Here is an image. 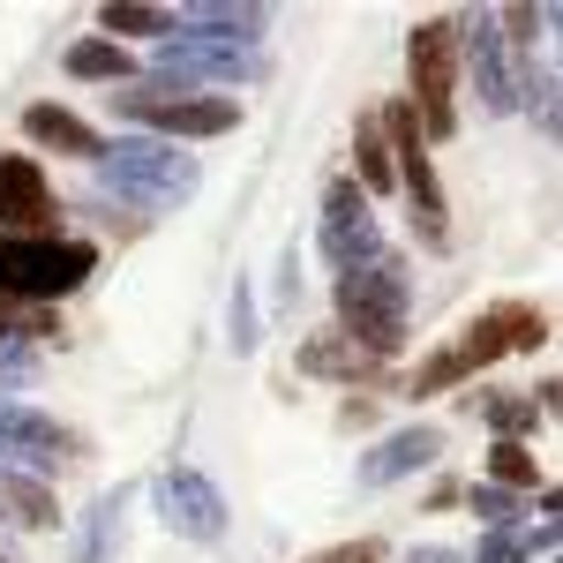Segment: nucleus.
Returning <instances> with one entry per match:
<instances>
[{
    "label": "nucleus",
    "mask_w": 563,
    "mask_h": 563,
    "mask_svg": "<svg viewBox=\"0 0 563 563\" xmlns=\"http://www.w3.org/2000/svg\"><path fill=\"white\" fill-rule=\"evenodd\" d=\"M316 249L331 271H361L368 256H384V225H376V203L353 188V174H339L323 188V211H316Z\"/></svg>",
    "instance_id": "obj_8"
},
{
    "label": "nucleus",
    "mask_w": 563,
    "mask_h": 563,
    "mask_svg": "<svg viewBox=\"0 0 563 563\" xmlns=\"http://www.w3.org/2000/svg\"><path fill=\"white\" fill-rule=\"evenodd\" d=\"M533 346H549V308H533V301H488L474 323H459L429 361H413V376L398 384V398H413V406H421V398H435V390L474 384L481 368H496L504 353H533Z\"/></svg>",
    "instance_id": "obj_1"
},
{
    "label": "nucleus",
    "mask_w": 563,
    "mask_h": 563,
    "mask_svg": "<svg viewBox=\"0 0 563 563\" xmlns=\"http://www.w3.org/2000/svg\"><path fill=\"white\" fill-rule=\"evenodd\" d=\"M98 188L129 196L143 211H174V203H188L203 188V166L188 151H174V143H158V135H129V143L98 151Z\"/></svg>",
    "instance_id": "obj_5"
},
{
    "label": "nucleus",
    "mask_w": 563,
    "mask_h": 563,
    "mask_svg": "<svg viewBox=\"0 0 563 563\" xmlns=\"http://www.w3.org/2000/svg\"><path fill=\"white\" fill-rule=\"evenodd\" d=\"M331 301H339V339L368 353L384 368L390 353L406 346V308H413V263L406 256H368L361 271H339L331 278Z\"/></svg>",
    "instance_id": "obj_2"
},
{
    "label": "nucleus",
    "mask_w": 563,
    "mask_h": 563,
    "mask_svg": "<svg viewBox=\"0 0 563 563\" xmlns=\"http://www.w3.org/2000/svg\"><path fill=\"white\" fill-rule=\"evenodd\" d=\"M443 459V429H429V421H413V429H390L376 451H361V466H353V481L361 488H390V481L421 474V466H435Z\"/></svg>",
    "instance_id": "obj_13"
},
{
    "label": "nucleus",
    "mask_w": 563,
    "mask_h": 563,
    "mask_svg": "<svg viewBox=\"0 0 563 563\" xmlns=\"http://www.w3.org/2000/svg\"><path fill=\"white\" fill-rule=\"evenodd\" d=\"M23 135H31V143H45V151H60V158H84V166H98V151H106V135L90 129L84 113L53 106V98L23 106Z\"/></svg>",
    "instance_id": "obj_16"
},
{
    "label": "nucleus",
    "mask_w": 563,
    "mask_h": 563,
    "mask_svg": "<svg viewBox=\"0 0 563 563\" xmlns=\"http://www.w3.org/2000/svg\"><path fill=\"white\" fill-rule=\"evenodd\" d=\"M98 31L121 45V38H174V8H143V0H106L98 8Z\"/></svg>",
    "instance_id": "obj_20"
},
{
    "label": "nucleus",
    "mask_w": 563,
    "mask_h": 563,
    "mask_svg": "<svg viewBox=\"0 0 563 563\" xmlns=\"http://www.w3.org/2000/svg\"><path fill=\"white\" fill-rule=\"evenodd\" d=\"M533 549L549 556L556 549V519H541V526H504V533H488L466 563H533Z\"/></svg>",
    "instance_id": "obj_21"
},
{
    "label": "nucleus",
    "mask_w": 563,
    "mask_h": 563,
    "mask_svg": "<svg viewBox=\"0 0 563 563\" xmlns=\"http://www.w3.org/2000/svg\"><path fill=\"white\" fill-rule=\"evenodd\" d=\"M474 413L488 421V429H496V443H526V435L541 429V406H533L526 390H481Z\"/></svg>",
    "instance_id": "obj_19"
},
{
    "label": "nucleus",
    "mask_w": 563,
    "mask_h": 563,
    "mask_svg": "<svg viewBox=\"0 0 563 563\" xmlns=\"http://www.w3.org/2000/svg\"><path fill=\"white\" fill-rule=\"evenodd\" d=\"M256 286L249 278H233V308H225V346L233 353H256Z\"/></svg>",
    "instance_id": "obj_26"
},
{
    "label": "nucleus",
    "mask_w": 563,
    "mask_h": 563,
    "mask_svg": "<svg viewBox=\"0 0 563 563\" xmlns=\"http://www.w3.org/2000/svg\"><path fill=\"white\" fill-rule=\"evenodd\" d=\"M368 421H376V406H368V398H346V406H339V429H368Z\"/></svg>",
    "instance_id": "obj_29"
},
{
    "label": "nucleus",
    "mask_w": 563,
    "mask_h": 563,
    "mask_svg": "<svg viewBox=\"0 0 563 563\" xmlns=\"http://www.w3.org/2000/svg\"><path fill=\"white\" fill-rule=\"evenodd\" d=\"M294 368H301V376H316V384H376V376H384V368H376V361H368V353L353 346V339H339V331H308L301 339V353H294Z\"/></svg>",
    "instance_id": "obj_15"
},
{
    "label": "nucleus",
    "mask_w": 563,
    "mask_h": 563,
    "mask_svg": "<svg viewBox=\"0 0 563 563\" xmlns=\"http://www.w3.org/2000/svg\"><path fill=\"white\" fill-rule=\"evenodd\" d=\"M38 376V346H0V390L31 384Z\"/></svg>",
    "instance_id": "obj_28"
},
{
    "label": "nucleus",
    "mask_w": 563,
    "mask_h": 563,
    "mask_svg": "<svg viewBox=\"0 0 563 563\" xmlns=\"http://www.w3.org/2000/svg\"><path fill=\"white\" fill-rule=\"evenodd\" d=\"M353 166H361V180H353V188H361L368 203L398 188V180H390V143H384V129H376V113H368V121L353 129Z\"/></svg>",
    "instance_id": "obj_22"
},
{
    "label": "nucleus",
    "mask_w": 563,
    "mask_h": 563,
    "mask_svg": "<svg viewBox=\"0 0 563 563\" xmlns=\"http://www.w3.org/2000/svg\"><path fill=\"white\" fill-rule=\"evenodd\" d=\"M488 488H504V496H533V488H541L533 451H526V443H488Z\"/></svg>",
    "instance_id": "obj_24"
},
{
    "label": "nucleus",
    "mask_w": 563,
    "mask_h": 563,
    "mask_svg": "<svg viewBox=\"0 0 563 563\" xmlns=\"http://www.w3.org/2000/svg\"><path fill=\"white\" fill-rule=\"evenodd\" d=\"M53 218H60V203L45 188V166L8 151L0 158V233H53Z\"/></svg>",
    "instance_id": "obj_12"
},
{
    "label": "nucleus",
    "mask_w": 563,
    "mask_h": 563,
    "mask_svg": "<svg viewBox=\"0 0 563 563\" xmlns=\"http://www.w3.org/2000/svg\"><path fill=\"white\" fill-rule=\"evenodd\" d=\"M459 60H474L481 113H511L519 106V68H511V45L496 38V15H459Z\"/></svg>",
    "instance_id": "obj_11"
},
{
    "label": "nucleus",
    "mask_w": 563,
    "mask_h": 563,
    "mask_svg": "<svg viewBox=\"0 0 563 563\" xmlns=\"http://www.w3.org/2000/svg\"><path fill=\"white\" fill-rule=\"evenodd\" d=\"M466 504H474V519L488 526V533H504V526H519V511H533L526 496H504V488H488V481H474V488H459Z\"/></svg>",
    "instance_id": "obj_25"
},
{
    "label": "nucleus",
    "mask_w": 563,
    "mask_h": 563,
    "mask_svg": "<svg viewBox=\"0 0 563 563\" xmlns=\"http://www.w3.org/2000/svg\"><path fill=\"white\" fill-rule=\"evenodd\" d=\"M459 76H466V60H459V15L413 23L406 31V106H413V121H421L429 143L459 135Z\"/></svg>",
    "instance_id": "obj_4"
},
{
    "label": "nucleus",
    "mask_w": 563,
    "mask_h": 563,
    "mask_svg": "<svg viewBox=\"0 0 563 563\" xmlns=\"http://www.w3.org/2000/svg\"><path fill=\"white\" fill-rule=\"evenodd\" d=\"M60 68H68L76 84H135V60H129V45H113V38H76Z\"/></svg>",
    "instance_id": "obj_18"
},
{
    "label": "nucleus",
    "mask_w": 563,
    "mask_h": 563,
    "mask_svg": "<svg viewBox=\"0 0 563 563\" xmlns=\"http://www.w3.org/2000/svg\"><path fill=\"white\" fill-rule=\"evenodd\" d=\"M263 23H271V8H225V0H203V8H180V15H174V38L241 45V53H256V45H263Z\"/></svg>",
    "instance_id": "obj_14"
},
{
    "label": "nucleus",
    "mask_w": 563,
    "mask_h": 563,
    "mask_svg": "<svg viewBox=\"0 0 563 563\" xmlns=\"http://www.w3.org/2000/svg\"><path fill=\"white\" fill-rule=\"evenodd\" d=\"M384 556H390L384 533H353V541H339V549H316V556H301V563H384Z\"/></svg>",
    "instance_id": "obj_27"
},
{
    "label": "nucleus",
    "mask_w": 563,
    "mask_h": 563,
    "mask_svg": "<svg viewBox=\"0 0 563 563\" xmlns=\"http://www.w3.org/2000/svg\"><path fill=\"white\" fill-rule=\"evenodd\" d=\"M151 76L158 84H256L263 76V53H241V45H196V38H166L158 45V60H151Z\"/></svg>",
    "instance_id": "obj_10"
},
{
    "label": "nucleus",
    "mask_w": 563,
    "mask_h": 563,
    "mask_svg": "<svg viewBox=\"0 0 563 563\" xmlns=\"http://www.w3.org/2000/svg\"><path fill=\"white\" fill-rule=\"evenodd\" d=\"M406 563H466V556H459V549H413Z\"/></svg>",
    "instance_id": "obj_30"
},
{
    "label": "nucleus",
    "mask_w": 563,
    "mask_h": 563,
    "mask_svg": "<svg viewBox=\"0 0 563 563\" xmlns=\"http://www.w3.org/2000/svg\"><path fill=\"white\" fill-rule=\"evenodd\" d=\"M151 496H158V526H166V533H180V541L218 549V541H225V526H233L225 496H218V481L196 474V466H166Z\"/></svg>",
    "instance_id": "obj_9"
},
{
    "label": "nucleus",
    "mask_w": 563,
    "mask_h": 563,
    "mask_svg": "<svg viewBox=\"0 0 563 563\" xmlns=\"http://www.w3.org/2000/svg\"><path fill=\"white\" fill-rule=\"evenodd\" d=\"M376 129H384V143H390V180H398L406 203H413L421 249H451V203H443V180H435V166H429V135L413 121V106L390 98L384 113H376Z\"/></svg>",
    "instance_id": "obj_6"
},
{
    "label": "nucleus",
    "mask_w": 563,
    "mask_h": 563,
    "mask_svg": "<svg viewBox=\"0 0 563 563\" xmlns=\"http://www.w3.org/2000/svg\"><path fill=\"white\" fill-rule=\"evenodd\" d=\"M90 271H98V241H76V233H0V294L8 301L53 308L76 286H90Z\"/></svg>",
    "instance_id": "obj_3"
},
{
    "label": "nucleus",
    "mask_w": 563,
    "mask_h": 563,
    "mask_svg": "<svg viewBox=\"0 0 563 563\" xmlns=\"http://www.w3.org/2000/svg\"><path fill=\"white\" fill-rule=\"evenodd\" d=\"M0 519L45 533V526H60V504H53V488H45L38 474H23V466H0Z\"/></svg>",
    "instance_id": "obj_17"
},
{
    "label": "nucleus",
    "mask_w": 563,
    "mask_h": 563,
    "mask_svg": "<svg viewBox=\"0 0 563 563\" xmlns=\"http://www.w3.org/2000/svg\"><path fill=\"white\" fill-rule=\"evenodd\" d=\"M106 98H113V113L143 121L158 143H174V135H225V129H241V106H233L225 90H174V84H158V76H143V84H121V90H106Z\"/></svg>",
    "instance_id": "obj_7"
},
{
    "label": "nucleus",
    "mask_w": 563,
    "mask_h": 563,
    "mask_svg": "<svg viewBox=\"0 0 563 563\" xmlns=\"http://www.w3.org/2000/svg\"><path fill=\"white\" fill-rule=\"evenodd\" d=\"M45 339H60V316L0 294V346H45Z\"/></svg>",
    "instance_id": "obj_23"
}]
</instances>
